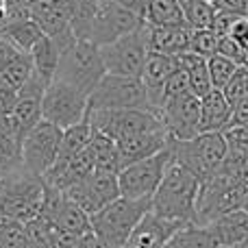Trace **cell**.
I'll return each instance as SVG.
<instances>
[{"label":"cell","instance_id":"6da1fadb","mask_svg":"<svg viewBox=\"0 0 248 248\" xmlns=\"http://www.w3.org/2000/svg\"><path fill=\"white\" fill-rule=\"evenodd\" d=\"M198 192H201V181L183 166L172 163L163 181L159 183L157 192L153 194L150 211L181 224H194Z\"/></svg>","mask_w":248,"mask_h":248},{"label":"cell","instance_id":"7a4b0ae2","mask_svg":"<svg viewBox=\"0 0 248 248\" xmlns=\"http://www.w3.org/2000/svg\"><path fill=\"white\" fill-rule=\"evenodd\" d=\"M105 74L107 70L103 63L100 46H96L94 42H87V39H77L61 52L55 78L77 87L90 98V94L98 87Z\"/></svg>","mask_w":248,"mask_h":248},{"label":"cell","instance_id":"3957f363","mask_svg":"<svg viewBox=\"0 0 248 248\" xmlns=\"http://www.w3.org/2000/svg\"><path fill=\"white\" fill-rule=\"evenodd\" d=\"M174 163L189 170L201 183L209 181L227 159V141L222 133H198L192 140H170Z\"/></svg>","mask_w":248,"mask_h":248},{"label":"cell","instance_id":"277c9868","mask_svg":"<svg viewBox=\"0 0 248 248\" xmlns=\"http://www.w3.org/2000/svg\"><path fill=\"white\" fill-rule=\"evenodd\" d=\"M44 179L24 168L0 179V216L29 224L42 211Z\"/></svg>","mask_w":248,"mask_h":248},{"label":"cell","instance_id":"5b68a950","mask_svg":"<svg viewBox=\"0 0 248 248\" xmlns=\"http://www.w3.org/2000/svg\"><path fill=\"white\" fill-rule=\"evenodd\" d=\"M150 207H153V198L135 201V198L120 196L92 216V229L105 242L124 248L126 240L141 222V218L150 211Z\"/></svg>","mask_w":248,"mask_h":248},{"label":"cell","instance_id":"8992f818","mask_svg":"<svg viewBox=\"0 0 248 248\" xmlns=\"http://www.w3.org/2000/svg\"><path fill=\"white\" fill-rule=\"evenodd\" d=\"M248 187L240 181H235L231 174L220 168L209 181L201 183L196 201V222L198 227H207L214 220L231 214L235 209H242Z\"/></svg>","mask_w":248,"mask_h":248},{"label":"cell","instance_id":"52a82bcc","mask_svg":"<svg viewBox=\"0 0 248 248\" xmlns=\"http://www.w3.org/2000/svg\"><path fill=\"white\" fill-rule=\"evenodd\" d=\"M109 109H144V111H153L148 90L141 83V78L105 74L103 81L98 83V87L90 94V111H109Z\"/></svg>","mask_w":248,"mask_h":248},{"label":"cell","instance_id":"ba28073f","mask_svg":"<svg viewBox=\"0 0 248 248\" xmlns=\"http://www.w3.org/2000/svg\"><path fill=\"white\" fill-rule=\"evenodd\" d=\"M172 163H174V157H172L170 144H168V148H163L161 153L122 168L118 172L120 196L135 198V201H140V198H153V194L157 192L159 183L163 181V176H166L168 168Z\"/></svg>","mask_w":248,"mask_h":248},{"label":"cell","instance_id":"9c48e42d","mask_svg":"<svg viewBox=\"0 0 248 248\" xmlns=\"http://www.w3.org/2000/svg\"><path fill=\"white\" fill-rule=\"evenodd\" d=\"M87 116H90V98L83 92L57 78L46 87L42 100V118L46 122L65 131L87 120Z\"/></svg>","mask_w":248,"mask_h":248},{"label":"cell","instance_id":"30bf717a","mask_svg":"<svg viewBox=\"0 0 248 248\" xmlns=\"http://www.w3.org/2000/svg\"><path fill=\"white\" fill-rule=\"evenodd\" d=\"M148 52L150 50H148L144 24L140 29H135L133 33L116 39V42L100 46V55H103V63L107 74H118V77L141 78Z\"/></svg>","mask_w":248,"mask_h":248},{"label":"cell","instance_id":"8fae6325","mask_svg":"<svg viewBox=\"0 0 248 248\" xmlns=\"http://www.w3.org/2000/svg\"><path fill=\"white\" fill-rule=\"evenodd\" d=\"M61 135H63V128L55 126V124L46 120H42L37 126H33V131H29V135L22 140V146H20L22 168L26 172H31V174L44 179L46 172L57 161Z\"/></svg>","mask_w":248,"mask_h":248},{"label":"cell","instance_id":"7c38bea8","mask_svg":"<svg viewBox=\"0 0 248 248\" xmlns=\"http://www.w3.org/2000/svg\"><path fill=\"white\" fill-rule=\"evenodd\" d=\"M39 218L46 220L50 227H55L63 235H87L92 233V216L77 205L63 192L44 183V201Z\"/></svg>","mask_w":248,"mask_h":248},{"label":"cell","instance_id":"4fadbf2b","mask_svg":"<svg viewBox=\"0 0 248 248\" xmlns=\"http://www.w3.org/2000/svg\"><path fill=\"white\" fill-rule=\"evenodd\" d=\"M92 128L113 137V140H124V137L137 135L146 131H157L166 128L161 118L153 111L144 109H109V111H90Z\"/></svg>","mask_w":248,"mask_h":248},{"label":"cell","instance_id":"5bb4252c","mask_svg":"<svg viewBox=\"0 0 248 248\" xmlns=\"http://www.w3.org/2000/svg\"><path fill=\"white\" fill-rule=\"evenodd\" d=\"M170 140H192L201 133V98L194 92L168 98L159 111Z\"/></svg>","mask_w":248,"mask_h":248},{"label":"cell","instance_id":"9a60e30c","mask_svg":"<svg viewBox=\"0 0 248 248\" xmlns=\"http://www.w3.org/2000/svg\"><path fill=\"white\" fill-rule=\"evenodd\" d=\"M141 24H144V20L140 16L120 7L118 2H113V0H98L94 22H92L90 42H94L96 46H107V44L116 42V39L124 37V35L133 33Z\"/></svg>","mask_w":248,"mask_h":248},{"label":"cell","instance_id":"2e32d148","mask_svg":"<svg viewBox=\"0 0 248 248\" xmlns=\"http://www.w3.org/2000/svg\"><path fill=\"white\" fill-rule=\"evenodd\" d=\"M63 194L72 198L90 216H94L96 211H100L109 202L120 198V183H118V174H113V172L94 170Z\"/></svg>","mask_w":248,"mask_h":248},{"label":"cell","instance_id":"e0dca14e","mask_svg":"<svg viewBox=\"0 0 248 248\" xmlns=\"http://www.w3.org/2000/svg\"><path fill=\"white\" fill-rule=\"evenodd\" d=\"M46 83L37 77V74H31V78L24 83L20 92H17V100L16 107H13L11 113V126L16 131L17 140H22L29 135V131H33V126H37L39 122L44 120L42 118V100H44V92H46Z\"/></svg>","mask_w":248,"mask_h":248},{"label":"cell","instance_id":"ac0fdd59","mask_svg":"<svg viewBox=\"0 0 248 248\" xmlns=\"http://www.w3.org/2000/svg\"><path fill=\"white\" fill-rule=\"evenodd\" d=\"M31 17L37 22L44 35L55 39L61 52L77 42L70 26V0H37L31 7Z\"/></svg>","mask_w":248,"mask_h":248},{"label":"cell","instance_id":"d6986e66","mask_svg":"<svg viewBox=\"0 0 248 248\" xmlns=\"http://www.w3.org/2000/svg\"><path fill=\"white\" fill-rule=\"evenodd\" d=\"M33 74V59L16 44L0 37V87L20 92Z\"/></svg>","mask_w":248,"mask_h":248},{"label":"cell","instance_id":"ffe728a7","mask_svg":"<svg viewBox=\"0 0 248 248\" xmlns=\"http://www.w3.org/2000/svg\"><path fill=\"white\" fill-rule=\"evenodd\" d=\"M183 227L185 224L161 218L155 211H148L135 227V231L131 233L124 248H166L170 237Z\"/></svg>","mask_w":248,"mask_h":248},{"label":"cell","instance_id":"44dd1931","mask_svg":"<svg viewBox=\"0 0 248 248\" xmlns=\"http://www.w3.org/2000/svg\"><path fill=\"white\" fill-rule=\"evenodd\" d=\"M170 144V135L166 128H157V131H146L137 133V135L118 140V153H120V163L122 168L137 163L141 159H148L153 155L161 153Z\"/></svg>","mask_w":248,"mask_h":248},{"label":"cell","instance_id":"7402d4cb","mask_svg":"<svg viewBox=\"0 0 248 248\" xmlns=\"http://www.w3.org/2000/svg\"><path fill=\"white\" fill-rule=\"evenodd\" d=\"M146 39H148V50L159 55L179 57L183 52H189L192 44V29L187 24H172V26H155L146 24Z\"/></svg>","mask_w":248,"mask_h":248},{"label":"cell","instance_id":"603a6c76","mask_svg":"<svg viewBox=\"0 0 248 248\" xmlns=\"http://www.w3.org/2000/svg\"><path fill=\"white\" fill-rule=\"evenodd\" d=\"M233 122V105L220 90L201 98V133H224Z\"/></svg>","mask_w":248,"mask_h":248},{"label":"cell","instance_id":"cb8c5ba5","mask_svg":"<svg viewBox=\"0 0 248 248\" xmlns=\"http://www.w3.org/2000/svg\"><path fill=\"white\" fill-rule=\"evenodd\" d=\"M207 229L214 233V237L220 242L222 248H233L248 240V211L235 209L207 224Z\"/></svg>","mask_w":248,"mask_h":248},{"label":"cell","instance_id":"d4e9b609","mask_svg":"<svg viewBox=\"0 0 248 248\" xmlns=\"http://www.w3.org/2000/svg\"><path fill=\"white\" fill-rule=\"evenodd\" d=\"M90 155L92 161H94V168L100 172H118L122 170L120 163V153H118V141L113 137L105 135V133L92 128V140H90Z\"/></svg>","mask_w":248,"mask_h":248},{"label":"cell","instance_id":"484cf974","mask_svg":"<svg viewBox=\"0 0 248 248\" xmlns=\"http://www.w3.org/2000/svg\"><path fill=\"white\" fill-rule=\"evenodd\" d=\"M61 48L57 42L48 35H44L37 42V46L31 50V59H33V72L42 78L46 85H50L57 77V65H59Z\"/></svg>","mask_w":248,"mask_h":248},{"label":"cell","instance_id":"4316f807","mask_svg":"<svg viewBox=\"0 0 248 248\" xmlns=\"http://www.w3.org/2000/svg\"><path fill=\"white\" fill-rule=\"evenodd\" d=\"M90 140H92V124H90V116H87V120L74 124V126H70L63 131L55 166L68 163V161H72L74 157H78V155L87 148Z\"/></svg>","mask_w":248,"mask_h":248},{"label":"cell","instance_id":"83f0119b","mask_svg":"<svg viewBox=\"0 0 248 248\" xmlns=\"http://www.w3.org/2000/svg\"><path fill=\"white\" fill-rule=\"evenodd\" d=\"M179 65H181V70L187 74L189 90H192L198 98H202V96H207L209 92H214L205 57L194 55V52H183V55H179Z\"/></svg>","mask_w":248,"mask_h":248},{"label":"cell","instance_id":"f1b7e54d","mask_svg":"<svg viewBox=\"0 0 248 248\" xmlns=\"http://www.w3.org/2000/svg\"><path fill=\"white\" fill-rule=\"evenodd\" d=\"M0 37L7 39V42L16 44L20 50L29 52L37 46V42L44 37V31L37 26V22L33 17L29 20H17V22H4L0 26Z\"/></svg>","mask_w":248,"mask_h":248},{"label":"cell","instance_id":"f546056e","mask_svg":"<svg viewBox=\"0 0 248 248\" xmlns=\"http://www.w3.org/2000/svg\"><path fill=\"white\" fill-rule=\"evenodd\" d=\"M166 248H222L220 242L214 237V233L207 227L198 224H185L183 229L170 237Z\"/></svg>","mask_w":248,"mask_h":248},{"label":"cell","instance_id":"4dcf8cb0","mask_svg":"<svg viewBox=\"0 0 248 248\" xmlns=\"http://www.w3.org/2000/svg\"><path fill=\"white\" fill-rule=\"evenodd\" d=\"M146 24L155 26H172V24H185L183 9L179 0H148L144 13Z\"/></svg>","mask_w":248,"mask_h":248},{"label":"cell","instance_id":"1f68e13d","mask_svg":"<svg viewBox=\"0 0 248 248\" xmlns=\"http://www.w3.org/2000/svg\"><path fill=\"white\" fill-rule=\"evenodd\" d=\"M179 2L183 9L185 24L189 29H214L216 16H218V9L214 2H209V0H179Z\"/></svg>","mask_w":248,"mask_h":248},{"label":"cell","instance_id":"d6a6232c","mask_svg":"<svg viewBox=\"0 0 248 248\" xmlns=\"http://www.w3.org/2000/svg\"><path fill=\"white\" fill-rule=\"evenodd\" d=\"M96 7H98V0H70V26L77 39L90 42Z\"/></svg>","mask_w":248,"mask_h":248},{"label":"cell","instance_id":"836d02e7","mask_svg":"<svg viewBox=\"0 0 248 248\" xmlns=\"http://www.w3.org/2000/svg\"><path fill=\"white\" fill-rule=\"evenodd\" d=\"M0 248H33L26 224L0 216Z\"/></svg>","mask_w":248,"mask_h":248},{"label":"cell","instance_id":"e575fe53","mask_svg":"<svg viewBox=\"0 0 248 248\" xmlns=\"http://www.w3.org/2000/svg\"><path fill=\"white\" fill-rule=\"evenodd\" d=\"M26 231H29L33 248H59L61 233L55 227H50L46 220H42L39 216L26 224Z\"/></svg>","mask_w":248,"mask_h":248},{"label":"cell","instance_id":"d590c367","mask_svg":"<svg viewBox=\"0 0 248 248\" xmlns=\"http://www.w3.org/2000/svg\"><path fill=\"white\" fill-rule=\"evenodd\" d=\"M207 68H209V77H211V85H214V90H224V85H227L229 81H231V77L235 74V70L240 68V65L235 63V61H231L229 57L224 55H214L207 59Z\"/></svg>","mask_w":248,"mask_h":248},{"label":"cell","instance_id":"8d00e7d4","mask_svg":"<svg viewBox=\"0 0 248 248\" xmlns=\"http://www.w3.org/2000/svg\"><path fill=\"white\" fill-rule=\"evenodd\" d=\"M220 50V35L214 29H192V44H189V52L201 55L205 59L218 55Z\"/></svg>","mask_w":248,"mask_h":248},{"label":"cell","instance_id":"74e56055","mask_svg":"<svg viewBox=\"0 0 248 248\" xmlns=\"http://www.w3.org/2000/svg\"><path fill=\"white\" fill-rule=\"evenodd\" d=\"M222 94L233 107H235L242 98H246L248 96V68L246 65H240V68L235 70V74L231 77V81L224 85Z\"/></svg>","mask_w":248,"mask_h":248},{"label":"cell","instance_id":"f35d334b","mask_svg":"<svg viewBox=\"0 0 248 248\" xmlns=\"http://www.w3.org/2000/svg\"><path fill=\"white\" fill-rule=\"evenodd\" d=\"M222 135H224V141H227V153L248 155V126L233 124Z\"/></svg>","mask_w":248,"mask_h":248},{"label":"cell","instance_id":"ab89813d","mask_svg":"<svg viewBox=\"0 0 248 248\" xmlns=\"http://www.w3.org/2000/svg\"><path fill=\"white\" fill-rule=\"evenodd\" d=\"M222 170L248 187V155L227 153V159H224V163H222Z\"/></svg>","mask_w":248,"mask_h":248},{"label":"cell","instance_id":"60d3db41","mask_svg":"<svg viewBox=\"0 0 248 248\" xmlns=\"http://www.w3.org/2000/svg\"><path fill=\"white\" fill-rule=\"evenodd\" d=\"M218 11H229L235 16H248V0H214Z\"/></svg>","mask_w":248,"mask_h":248},{"label":"cell","instance_id":"b9f144b4","mask_svg":"<svg viewBox=\"0 0 248 248\" xmlns=\"http://www.w3.org/2000/svg\"><path fill=\"white\" fill-rule=\"evenodd\" d=\"M16 100H17V92H11V90L0 87V116L11 118L13 107H16Z\"/></svg>","mask_w":248,"mask_h":248},{"label":"cell","instance_id":"7bdbcfd3","mask_svg":"<svg viewBox=\"0 0 248 248\" xmlns=\"http://www.w3.org/2000/svg\"><path fill=\"white\" fill-rule=\"evenodd\" d=\"M233 124H240V126H248V96L246 98H242L240 103L233 107Z\"/></svg>","mask_w":248,"mask_h":248},{"label":"cell","instance_id":"ee69618b","mask_svg":"<svg viewBox=\"0 0 248 248\" xmlns=\"http://www.w3.org/2000/svg\"><path fill=\"white\" fill-rule=\"evenodd\" d=\"M113 2H118L120 7L128 9L131 13H135V16H140L141 20H144V13H146V2L148 0H113Z\"/></svg>","mask_w":248,"mask_h":248},{"label":"cell","instance_id":"f6af8a7d","mask_svg":"<svg viewBox=\"0 0 248 248\" xmlns=\"http://www.w3.org/2000/svg\"><path fill=\"white\" fill-rule=\"evenodd\" d=\"M7 22V2L4 0H0V26Z\"/></svg>","mask_w":248,"mask_h":248},{"label":"cell","instance_id":"bcb514c9","mask_svg":"<svg viewBox=\"0 0 248 248\" xmlns=\"http://www.w3.org/2000/svg\"><path fill=\"white\" fill-rule=\"evenodd\" d=\"M233 248H248V240H244L242 244H237V246H233Z\"/></svg>","mask_w":248,"mask_h":248},{"label":"cell","instance_id":"7dc6e473","mask_svg":"<svg viewBox=\"0 0 248 248\" xmlns=\"http://www.w3.org/2000/svg\"><path fill=\"white\" fill-rule=\"evenodd\" d=\"M242 209L248 211V194H246V198H244V205H242Z\"/></svg>","mask_w":248,"mask_h":248}]
</instances>
